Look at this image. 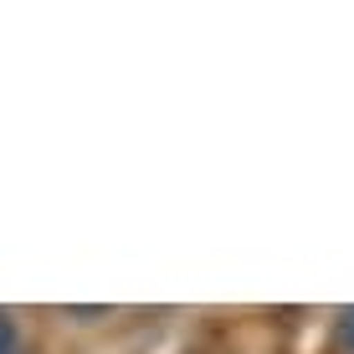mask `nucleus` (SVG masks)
<instances>
[{
  "label": "nucleus",
  "mask_w": 354,
  "mask_h": 354,
  "mask_svg": "<svg viewBox=\"0 0 354 354\" xmlns=\"http://www.w3.org/2000/svg\"><path fill=\"white\" fill-rule=\"evenodd\" d=\"M0 354H21V328L6 308H0Z\"/></svg>",
  "instance_id": "1"
},
{
  "label": "nucleus",
  "mask_w": 354,
  "mask_h": 354,
  "mask_svg": "<svg viewBox=\"0 0 354 354\" xmlns=\"http://www.w3.org/2000/svg\"><path fill=\"white\" fill-rule=\"evenodd\" d=\"M339 344L354 354V303H349V308H339Z\"/></svg>",
  "instance_id": "2"
}]
</instances>
